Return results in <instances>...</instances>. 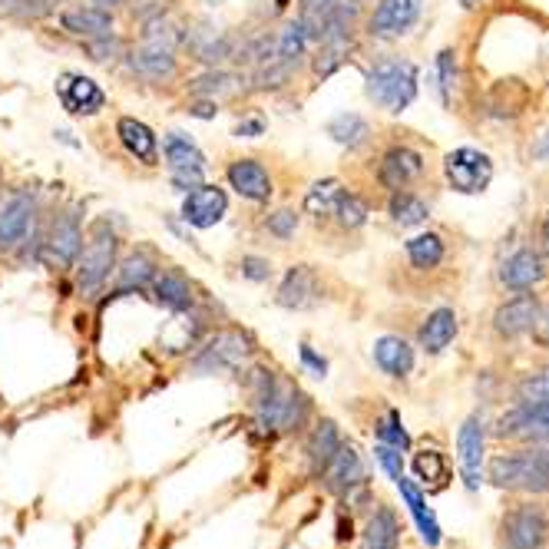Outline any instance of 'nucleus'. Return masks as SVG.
<instances>
[{"instance_id": "nucleus-1", "label": "nucleus", "mask_w": 549, "mask_h": 549, "mask_svg": "<svg viewBox=\"0 0 549 549\" xmlns=\"http://www.w3.org/2000/svg\"><path fill=\"white\" fill-rule=\"evenodd\" d=\"M249 391H252V407H255V427L265 437L288 434L298 430L308 421V397L298 391L295 384L278 378L275 371L255 368L249 374Z\"/></svg>"}, {"instance_id": "nucleus-2", "label": "nucleus", "mask_w": 549, "mask_h": 549, "mask_svg": "<svg viewBox=\"0 0 549 549\" xmlns=\"http://www.w3.org/2000/svg\"><path fill=\"white\" fill-rule=\"evenodd\" d=\"M487 477L500 490H526L546 493L549 490V444H533L520 454H500L490 460Z\"/></svg>"}, {"instance_id": "nucleus-3", "label": "nucleus", "mask_w": 549, "mask_h": 549, "mask_svg": "<svg viewBox=\"0 0 549 549\" xmlns=\"http://www.w3.org/2000/svg\"><path fill=\"white\" fill-rule=\"evenodd\" d=\"M116 252H120V232L113 229L110 219H96L77 258V285L83 298H93L106 285V278L116 268Z\"/></svg>"}, {"instance_id": "nucleus-4", "label": "nucleus", "mask_w": 549, "mask_h": 549, "mask_svg": "<svg viewBox=\"0 0 549 549\" xmlns=\"http://www.w3.org/2000/svg\"><path fill=\"white\" fill-rule=\"evenodd\" d=\"M368 96L387 113H404L417 96V67L411 60H378L368 70Z\"/></svg>"}, {"instance_id": "nucleus-5", "label": "nucleus", "mask_w": 549, "mask_h": 549, "mask_svg": "<svg viewBox=\"0 0 549 549\" xmlns=\"http://www.w3.org/2000/svg\"><path fill=\"white\" fill-rule=\"evenodd\" d=\"M252 358V338L242 331H219L215 338L206 341L196 358H192L189 371L192 374H225L239 371L245 361Z\"/></svg>"}, {"instance_id": "nucleus-6", "label": "nucleus", "mask_w": 549, "mask_h": 549, "mask_svg": "<svg viewBox=\"0 0 549 549\" xmlns=\"http://www.w3.org/2000/svg\"><path fill=\"white\" fill-rule=\"evenodd\" d=\"M354 14L358 7H344L335 4V14H331L325 34L318 40V57H315V73L318 77H331L354 47Z\"/></svg>"}, {"instance_id": "nucleus-7", "label": "nucleus", "mask_w": 549, "mask_h": 549, "mask_svg": "<svg viewBox=\"0 0 549 549\" xmlns=\"http://www.w3.org/2000/svg\"><path fill=\"white\" fill-rule=\"evenodd\" d=\"M444 176L460 196H480L493 179V159L473 146H460L444 159Z\"/></svg>"}, {"instance_id": "nucleus-8", "label": "nucleus", "mask_w": 549, "mask_h": 549, "mask_svg": "<svg viewBox=\"0 0 549 549\" xmlns=\"http://www.w3.org/2000/svg\"><path fill=\"white\" fill-rule=\"evenodd\" d=\"M503 549H543L549 540V513L543 507H516L503 516Z\"/></svg>"}, {"instance_id": "nucleus-9", "label": "nucleus", "mask_w": 549, "mask_h": 549, "mask_svg": "<svg viewBox=\"0 0 549 549\" xmlns=\"http://www.w3.org/2000/svg\"><path fill=\"white\" fill-rule=\"evenodd\" d=\"M497 437L526 440V444H549V401H520L500 417Z\"/></svg>"}, {"instance_id": "nucleus-10", "label": "nucleus", "mask_w": 549, "mask_h": 549, "mask_svg": "<svg viewBox=\"0 0 549 549\" xmlns=\"http://www.w3.org/2000/svg\"><path fill=\"white\" fill-rule=\"evenodd\" d=\"M80 249H83L80 215L67 209L50 222V232H47V239H43V258L57 268H70V265H77Z\"/></svg>"}, {"instance_id": "nucleus-11", "label": "nucleus", "mask_w": 549, "mask_h": 549, "mask_svg": "<svg viewBox=\"0 0 549 549\" xmlns=\"http://www.w3.org/2000/svg\"><path fill=\"white\" fill-rule=\"evenodd\" d=\"M483 450H487V427H483V417L473 414L457 434V460L470 493L483 487Z\"/></svg>"}, {"instance_id": "nucleus-12", "label": "nucleus", "mask_w": 549, "mask_h": 549, "mask_svg": "<svg viewBox=\"0 0 549 549\" xmlns=\"http://www.w3.org/2000/svg\"><path fill=\"white\" fill-rule=\"evenodd\" d=\"M182 43L189 47L192 57L199 63H209V67H222L239 50V40L212 24H192L189 30H182Z\"/></svg>"}, {"instance_id": "nucleus-13", "label": "nucleus", "mask_w": 549, "mask_h": 549, "mask_svg": "<svg viewBox=\"0 0 549 549\" xmlns=\"http://www.w3.org/2000/svg\"><path fill=\"white\" fill-rule=\"evenodd\" d=\"M424 0H381L368 20V34L378 40H397L421 20Z\"/></svg>"}, {"instance_id": "nucleus-14", "label": "nucleus", "mask_w": 549, "mask_h": 549, "mask_svg": "<svg viewBox=\"0 0 549 549\" xmlns=\"http://www.w3.org/2000/svg\"><path fill=\"white\" fill-rule=\"evenodd\" d=\"M37 222V199L30 192H14L0 206V252H14Z\"/></svg>"}, {"instance_id": "nucleus-15", "label": "nucleus", "mask_w": 549, "mask_h": 549, "mask_svg": "<svg viewBox=\"0 0 549 549\" xmlns=\"http://www.w3.org/2000/svg\"><path fill=\"white\" fill-rule=\"evenodd\" d=\"M318 477L325 480V487L331 493H338V497H348L351 490L368 487V470H364L361 454L351 444H344V440H341L338 454L328 460V467L321 470Z\"/></svg>"}, {"instance_id": "nucleus-16", "label": "nucleus", "mask_w": 549, "mask_h": 549, "mask_svg": "<svg viewBox=\"0 0 549 549\" xmlns=\"http://www.w3.org/2000/svg\"><path fill=\"white\" fill-rule=\"evenodd\" d=\"M424 176V156L417 153L411 146H394L387 149L384 159H381V169H378V179L384 189H407L414 179Z\"/></svg>"}, {"instance_id": "nucleus-17", "label": "nucleus", "mask_w": 549, "mask_h": 549, "mask_svg": "<svg viewBox=\"0 0 549 549\" xmlns=\"http://www.w3.org/2000/svg\"><path fill=\"white\" fill-rule=\"evenodd\" d=\"M543 275H546L543 255L533 249L513 252L507 262L500 265V285L510 288V292H533V288L543 282Z\"/></svg>"}, {"instance_id": "nucleus-18", "label": "nucleus", "mask_w": 549, "mask_h": 549, "mask_svg": "<svg viewBox=\"0 0 549 549\" xmlns=\"http://www.w3.org/2000/svg\"><path fill=\"white\" fill-rule=\"evenodd\" d=\"M321 301V282L311 265H295L278 288V305L292 311H308Z\"/></svg>"}, {"instance_id": "nucleus-19", "label": "nucleus", "mask_w": 549, "mask_h": 549, "mask_svg": "<svg viewBox=\"0 0 549 549\" xmlns=\"http://www.w3.org/2000/svg\"><path fill=\"white\" fill-rule=\"evenodd\" d=\"M225 209H229V199L215 186H196L182 199V219L196 225V229H212L215 222H222Z\"/></svg>"}, {"instance_id": "nucleus-20", "label": "nucleus", "mask_w": 549, "mask_h": 549, "mask_svg": "<svg viewBox=\"0 0 549 549\" xmlns=\"http://www.w3.org/2000/svg\"><path fill=\"white\" fill-rule=\"evenodd\" d=\"M536 315H540V301H536V295L510 298L507 305H500L497 315H493V328H497L500 338H520L526 331H533Z\"/></svg>"}, {"instance_id": "nucleus-21", "label": "nucleus", "mask_w": 549, "mask_h": 549, "mask_svg": "<svg viewBox=\"0 0 549 549\" xmlns=\"http://www.w3.org/2000/svg\"><path fill=\"white\" fill-rule=\"evenodd\" d=\"M57 90H60L63 106H67L70 113H77V116H93L106 106V96H103L100 86H96L93 80H86V77H77V73L60 77Z\"/></svg>"}, {"instance_id": "nucleus-22", "label": "nucleus", "mask_w": 549, "mask_h": 549, "mask_svg": "<svg viewBox=\"0 0 549 549\" xmlns=\"http://www.w3.org/2000/svg\"><path fill=\"white\" fill-rule=\"evenodd\" d=\"M60 24L67 34L83 37V40H96V37L113 34V14L103 7H93V4H80V7L63 10Z\"/></svg>"}, {"instance_id": "nucleus-23", "label": "nucleus", "mask_w": 549, "mask_h": 549, "mask_svg": "<svg viewBox=\"0 0 549 549\" xmlns=\"http://www.w3.org/2000/svg\"><path fill=\"white\" fill-rule=\"evenodd\" d=\"M229 182L239 196L252 199V202H268V196H272V176H268V169L262 163H255V159H239V163H232Z\"/></svg>"}, {"instance_id": "nucleus-24", "label": "nucleus", "mask_w": 549, "mask_h": 549, "mask_svg": "<svg viewBox=\"0 0 549 549\" xmlns=\"http://www.w3.org/2000/svg\"><path fill=\"white\" fill-rule=\"evenodd\" d=\"M153 298L163 308L176 311V315H186V311L196 308V295H192V282L179 272H156L153 278Z\"/></svg>"}, {"instance_id": "nucleus-25", "label": "nucleus", "mask_w": 549, "mask_h": 549, "mask_svg": "<svg viewBox=\"0 0 549 549\" xmlns=\"http://www.w3.org/2000/svg\"><path fill=\"white\" fill-rule=\"evenodd\" d=\"M397 490H401V497H404V503H407V513L414 516V523H417V533H421V540H424L430 549L440 546V523H437L434 510L427 507V500H424L421 487H417L414 480L401 477V480H397Z\"/></svg>"}, {"instance_id": "nucleus-26", "label": "nucleus", "mask_w": 549, "mask_h": 549, "mask_svg": "<svg viewBox=\"0 0 549 549\" xmlns=\"http://www.w3.org/2000/svg\"><path fill=\"white\" fill-rule=\"evenodd\" d=\"M129 67H133V73H139V77L163 83L176 73V50L153 47V43H139V47L129 53Z\"/></svg>"}, {"instance_id": "nucleus-27", "label": "nucleus", "mask_w": 549, "mask_h": 549, "mask_svg": "<svg viewBox=\"0 0 549 549\" xmlns=\"http://www.w3.org/2000/svg\"><path fill=\"white\" fill-rule=\"evenodd\" d=\"M156 272H159V268L153 262V255H149V252H133L120 265V275H116V288L110 292V298H120L126 292H143V288L153 285Z\"/></svg>"}, {"instance_id": "nucleus-28", "label": "nucleus", "mask_w": 549, "mask_h": 549, "mask_svg": "<svg viewBox=\"0 0 549 549\" xmlns=\"http://www.w3.org/2000/svg\"><path fill=\"white\" fill-rule=\"evenodd\" d=\"M374 364H378L384 374H391V378H407L414 368V348L404 338L384 335L374 344Z\"/></svg>"}, {"instance_id": "nucleus-29", "label": "nucleus", "mask_w": 549, "mask_h": 549, "mask_svg": "<svg viewBox=\"0 0 549 549\" xmlns=\"http://www.w3.org/2000/svg\"><path fill=\"white\" fill-rule=\"evenodd\" d=\"M401 543V523L391 507H378L371 513L368 526H364L361 549H397Z\"/></svg>"}, {"instance_id": "nucleus-30", "label": "nucleus", "mask_w": 549, "mask_h": 549, "mask_svg": "<svg viewBox=\"0 0 549 549\" xmlns=\"http://www.w3.org/2000/svg\"><path fill=\"white\" fill-rule=\"evenodd\" d=\"M421 348L427 354H440L450 341L457 338V315L454 308H437L434 315H427V321L421 325Z\"/></svg>"}, {"instance_id": "nucleus-31", "label": "nucleus", "mask_w": 549, "mask_h": 549, "mask_svg": "<svg viewBox=\"0 0 549 549\" xmlns=\"http://www.w3.org/2000/svg\"><path fill=\"white\" fill-rule=\"evenodd\" d=\"M116 133H120L123 139V146L133 153L139 163H146V166H156V156H159V143H156V136H153V129H149L146 123H139V120H120L116 123Z\"/></svg>"}, {"instance_id": "nucleus-32", "label": "nucleus", "mask_w": 549, "mask_h": 549, "mask_svg": "<svg viewBox=\"0 0 549 549\" xmlns=\"http://www.w3.org/2000/svg\"><path fill=\"white\" fill-rule=\"evenodd\" d=\"M242 77L239 73H232V70H219V67H212L209 73H202V77H196L189 83V90L202 96V100H212V103H219L225 100V96H235L242 90Z\"/></svg>"}, {"instance_id": "nucleus-33", "label": "nucleus", "mask_w": 549, "mask_h": 549, "mask_svg": "<svg viewBox=\"0 0 549 549\" xmlns=\"http://www.w3.org/2000/svg\"><path fill=\"white\" fill-rule=\"evenodd\" d=\"M166 159L172 172H206V156L186 133L166 136Z\"/></svg>"}, {"instance_id": "nucleus-34", "label": "nucleus", "mask_w": 549, "mask_h": 549, "mask_svg": "<svg viewBox=\"0 0 549 549\" xmlns=\"http://www.w3.org/2000/svg\"><path fill=\"white\" fill-rule=\"evenodd\" d=\"M341 447V434H338V424L335 421H321L315 427V434L308 437V464L315 473H321L328 467V460L338 454Z\"/></svg>"}, {"instance_id": "nucleus-35", "label": "nucleus", "mask_w": 549, "mask_h": 549, "mask_svg": "<svg viewBox=\"0 0 549 549\" xmlns=\"http://www.w3.org/2000/svg\"><path fill=\"white\" fill-rule=\"evenodd\" d=\"M387 212H391V219L397 225H404V229H414V225L427 222L430 206H427L421 196H414V192L397 189L394 196H391V202H387Z\"/></svg>"}, {"instance_id": "nucleus-36", "label": "nucleus", "mask_w": 549, "mask_h": 549, "mask_svg": "<svg viewBox=\"0 0 549 549\" xmlns=\"http://www.w3.org/2000/svg\"><path fill=\"white\" fill-rule=\"evenodd\" d=\"M328 136L335 139L338 146L358 149V146H364L371 139V126L358 113H341V116H335V120L328 123Z\"/></svg>"}, {"instance_id": "nucleus-37", "label": "nucleus", "mask_w": 549, "mask_h": 549, "mask_svg": "<svg viewBox=\"0 0 549 549\" xmlns=\"http://www.w3.org/2000/svg\"><path fill=\"white\" fill-rule=\"evenodd\" d=\"M341 196H344V189L338 179H321L308 189L305 209H308V215H315V219H328V215L338 212Z\"/></svg>"}, {"instance_id": "nucleus-38", "label": "nucleus", "mask_w": 549, "mask_h": 549, "mask_svg": "<svg viewBox=\"0 0 549 549\" xmlns=\"http://www.w3.org/2000/svg\"><path fill=\"white\" fill-rule=\"evenodd\" d=\"M407 258H411L414 268L430 272V268H437L440 262H444V239H440L437 232L414 235V239L407 242Z\"/></svg>"}, {"instance_id": "nucleus-39", "label": "nucleus", "mask_w": 549, "mask_h": 549, "mask_svg": "<svg viewBox=\"0 0 549 549\" xmlns=\"http://www.w3.org/2000/svg\"><path fill=\"white\" fill-rule=\"evenodd\" d=\"M298 63L292 60H268V63H258L255 73H252V90H278V86H285L288 80H292Z\"/></svg>"}, {"instance_id": "nucleus-40", "label": "nucleus", "mask_w": 549, "mask_h": 549, "mask_svg": "<svg viewBox=\"0 0 549 549\" xmlns=\"http://www.w3.org/2000/svg\"><path fill=\"white\" fill-rule=\"evenodd\" d=\"M414 477L424 483V487H444L447 483V460L440 450H424V454L414 457Z\"/></svg>"}, {"instance_id": "nucleus-41", "label": "nucleus", "mask_w": 549, "mask_h": 549, "mask_svg": "<svg viewBox=\"0 0 549 549\" xmlns=\"http://www.w3.org/2000/svg\"><path fill=\"white\" fill-rule=\"evenodd\" d=\"M513 86H516V80H503L497 86V93H493V100H490V116H500V120H516V116L523 113V106H526L530 96H516V100H510Z\"/></svg>"}, {"instance_id": "nucleus-42", "label": "nucleus", "mask_w": 549, "mask_h": 549, "mask_svg": "<svg viewBox=\"0 0 549 549\" xmlns=\"http://www.w3.org/2000/svg\"><path fill=\"white\" fill-rule=\"evenodd\" d=\"M275 43H278V60H292V63H298V57L308 50V43H311V40H308V34L301 30V24L295 20V24H288L285 30H278Z\"/></svg>"}, {"instance_id": "nucleus-43", "label": "nucleus", "mask_w": 549, "mask_h": 549, "mask_svg": "<svg viewBox=\"0 0 549 549\" xmlns=\"http://www.w3.org/2000/svg\"><path fill=\"white\" fill-rule=\"evenodd\" d=\"M437 90H440V100L450 103L454 100V90H457V53L454 50H440L437 53Z\"/></svg>"}, {"instance_id": "nucleus-44", "label": "nucleus", "mask_w": 549, "mask_h": 549, "mask_svg": "<svg viewBox=\"0 0 549 549\" xmlns=\"http://www.w3.org/2000/svg\"><path fill=\"white\" fill-rule=\"evenodd\" d=\"M338 222L344 225V229H358V225L368 222V202H364L361 196H354V192H344L341 202H338Z\"/></svg>"}, {"instance_id": "nucleus-45", "label": "nucleus", "mask_w": 549, "mask_h": 549, "mask_svg": "<svg viewBox=\"0 0 549 549\" xmlns=\"http://www.w3.org/2000/svg\"><path fill=\"white\" fill-rule=\"evenodd\" d=\"M378 440H381V444H387V447H397L401 454H404L407 447H411V434L404 430L401 414L391 411V414L384 417V421H378Z\"/></svg>"}, {"instance_id": "nucleus-46", "label": "nucleus", "mask_w": 549, "mask_h": 549, "mask_svg": "<svg viewBox=\"0 0 549 549\" xmlns=\"http://www.w3.org/2000/svg\"><path fill=\"white\" fill-rule=\"evenodd\" d=\"M123 40L116 34H106V37H96V40H86V53L96 60V63H113L116 57H123Z\"/></svg>"}, {"instance_id": "nucleus-47", "label": "nucleus", "mask_w": 549, "mask_h": 549, "mask_svg": "<svg viewBox=\"0 0 549 549\" xmlns=\"http://www.w3.org/2000/svg\"><path fill=\"white\" fill-rule=\"evenodd\" d=\"M268 232L275 235V239H292L295 235V229H298V215H295V209H278V212H272L268 215Z\"/></svg>"}, {"instance_id": "nucleus-48", "label": "nucleus", "mask_w": 549, "mask_h": 549, "mask_svg": "<svg viewBox=\"0 0 549 549\" xmlns=\"http://www.w3.org/2000/svg\"><path fill=\"white\" fill-rule=\"evenodd\" d=\"M374 457H378L381 470H384L394 483L404 477V457H401V450H397V447L378 444V447H374Z\"/></svg>"}, {"instance_id": "nucleus-49", "label": "nucleus", "mask_w": 549, "mask_h": 549, "mask_svg": "<svg viewBox=\"0 0 549 549\" xmlns=\"http://www.w3.org/2000/svg\"><path fill=\"white\" fill-rule=\"evenodd\" d=\"M239 268H242V275L249 278V282H268V278H272V262H268V258L245 255Z\"/></svg>"}, {"instance_id": "nucleus-50", "label": "nucleus", "mask_w": 549, "mask_h": 549, "mask_svg": "<svg viewBox=\"0 0 549 549\" xmlns=\"http://www.w3.org/2000/svg\"><path fill=\"white\" fill-rule=\"evenodd\" d=\"M301 368H305L311 378H325L328 374V361L321 358V354H315V348H311V344H301Z\"/></svg>"}, {"instance_id": "nucleus-51", "label": "nucleus", "mask_w": 549, "mask_h": 549, "mask_svg": "<svg viewBox=\"0 0 549 549\" xmlns=\"http://www.w3.org/2000/svg\"><path fill=\"white\" fill-rule=\"evenodd\" d=\"M172 186L179 192L196 189V186H202V172H172Z\"/></svg>"}, {"instance_id": "nucleus-52", "label": "nucleus", "mask_w": 549, "mask_h": 549, "mask_svg": "<svg viewBox=\"0 0 549 549\" xmlns=\"http://www.w3.org/2000/svg\"><path fill=\"white\" fill-rule=\"evenodd\" d=\"M533 338L549 348V308H540V315H536V325H533Z\"/></svg>"}, {"instance_id": "nucleus-53", "label": "nucleus", "mask_w": 549, "mask_h": 549, "mask_svg": "<svg viewBox=\"0 0 549 549\" xmlns=\"http://www.w3.org/2000/svg\"><path fill=\"white\" fill-rule=\"evenodd\" d=\"M265 133V120L262 116H252V120H242L235 126V136H262Z\"/></svg>"}, {"instance_id": "nucleus-54", "label": "nucleus", "mask_w": 549, "mask_h": 549, "mask_svg": "<svg viewBox=\"0 0 549 549\" xmlns=\"http://www.w3.org/2000/svg\"><path fill=\"white\" fill-rule=\"evenodd\" d=\"M189 113H192V116H199V120H212V116L219 113V103L199 100V103H192V106H189Z\"/></svg>"}, {"instance_id": "nucleus-55", "label": "nucleus", "mask_w": 549, "mask_h": 549, "mask_svg": "<svg viewBox=\"0 0 549 549\" xmlns=\"http://www.w3.org/2000/svg\"><path fill=\"white\" fill-rule=\"evenodd\" d=\"M530 153H533V159H540V163H549V129L536 139V146L530 149Z\"/></svg>"}, {"instance_id": "nucleus-56", "label": "nucleus", "mask_w": 549, "mask_h": 549, "mask_svg": "<svg viewBox=\"0 0 549 549\" xmlns=\"http://www.w3.org/2000/svg\"><path fill=\"white\" fill-rule=\"evenodd\" d=\"M338 543H344V540H351L354 536V526H351V520H344V516H338Z\"/></svg>"}, {"instance_id": "nucleus-57", "label": "nucleus", "mask_w": 549, "mask_h": 549, "mask_svg": "<svg viewBox=\"0 0 549 549\" xmlns=\"http://www.w3.org/2000/svg\"><path fill=\"white\" fill-rule=\"evenodd\" d=\"M93 7H103V10H113V7H120L123 0H90Z\"/></svg>"}, {"instance_id": "nucleus-58", "label": "nucleus", "mask_w": 549, "mask_h": 549, "mask_svg": "<svg viewBox=\"0 0 549 549\" xmlns=\"http://www.w3.org/2000/svg\"><path fill=\"white\" fill-rule=\"evenodd\" d=\"M457 4L464 7V10H477V7H483V4H487V0H457Z\"/></svg>"}, {"instance_id": "nucleus-59", "label": "nucleus", "mask_w": 549, "mask_h": 549, "mask_svg": "<svg viewBox=\"0 0 549 549\" xmlns=\"http://www.w3.org/2000/svg\"><path fill=\"white\" fill-rule=\"evenodd\" d=\"M543 249L549 255V215H546V225H543Z\"/></svg>"}, {"instance_id": "nucleus-60", "label": "nucleus", "mask_w": 549, "mask_h": 549, "mask_svg": "<svg viewBox=\"0 0 549 549\" xmlns=\"http://www.w3.org/2000/svg\"><path fill=\"white\" fill-rule=\"evenodd\" d=\"M0 192H4V176H0Z\"/></svg>"}]
</instances>
